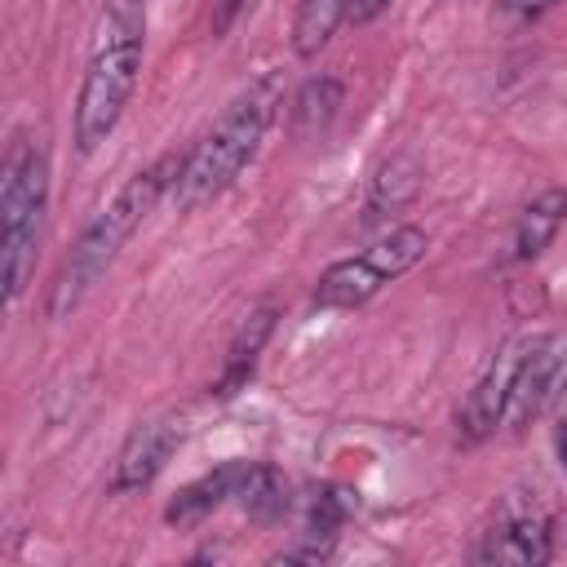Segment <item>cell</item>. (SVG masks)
<instances>
[{
  "instance_id": "1",
  "label": "cell",
  "mask_w": 567,
  "mask_h": 567,
  "mask_svg": "<svg viewBox=\"0 0 567 567\" xmlns=\"http://www.w3.org/2000/svg\"><path fill=\"white\" fill-rule=\"evenodd\" d=\"M182 159H186V151H168V155H159V159H151L146 168H137L120 190H115V199L106 204V208H97V217L80 230V239L71 244V252L62 257V266H58V275H53V284H49V301H44V315L49 319H66V315H75L84 301H89V292L102 284V275L115 266V257H120V248L137 235V226L155 213V204L173 190V182H177V173H182Z\"/></svg>"
},
{
  "instance_id": "2",
  "label": "cell",
  "mask_w": 567,
  "mask_h": 567,
  "mask_svg": "<svg viewBox=\"0 0 567 567\" xmlns=\"http://www.w3.org/2000/svg\"><path fill=\"white\" fill-rule=\"evenodd\" d=\"M279 102H284V93H279L275 75H261L239 97H230V106L213 120V128L182 159V173L173 182V199H177L182 213H195V208L213 204L217 195H226L239 182V173L261 151V137L275 124Z\"/></svg>"
},
{
  "instance_id": "3",
  "label": "cell",
  "mask_w": 567,
  "mask_h": 567,
  "mask_svg": "<svg viewBox=\"0 0 567 567\" xmlns=\"http://www.w3.org/2000/svg\"><path fill=\"white\" fill-rule=\"evenodd\" d=\"M49 213V151L18 137L0 173V284L4 301H18L35 275V252Z\"/></svg>"
},
{
  "instance_id": "4",
  "label": "cell",
  "mask_w": 567,
  "mask_h": 567,
  "mask_svg": "<svg viewBox=\"0 0 567 567\" xmlns=\"http://www.w3.org/2000/svg\"><path fill=\"white\" fill-rule=\"evenodd\" d=\"M425 252H430V235H425L421 226H412V221L390 226V230H385L377 244H368L363 252L332 261V266L315 279L310 301H315L319 310H359V306H368L385 284H394L399 275H408Z\"/></svg>"
},
{
  "instance_id": "5",
  "label": "cell",
  "mask_w": 567,
  "mask_h": 567,
  "mask_svg": "<svg viewBox=\"0 0 567 567\" xmlns=\"http://www.w3.org/2000/svg\"><path fill=\"white\" fill-rule=\"evenodd\" d=\"M142 53H146V44H133V40L93 44V58H89L80 93H75V115H71V137H75L80 155H93L124 120V111L137 93V80H142Z\"/></svg>"
},
{
  "instance_id": "6",
  "label": "cell",
  "mask_w": 567,
  "mask_h": 567,
  "mask_svg": "<svg viewBox=\"0 0 567 567\" xmlns=\"http://www.w3.org/2000/svg\"><path fill=\"white\" fill-rule=\"evenodd\" d=\"M563 390H567V332H549V337L523 341L501 425H509L514 434L536 425L563 399Z\"/></svg>"
},
{
  "instance_id": "7",
  "label": "cell",
  "mask_w": 567,
  "mask_h": 567,
  "mask_svg": "<svg viewBox=\"0 0 567 567\" xmlns=\"http://www.w3.org/2000/svg\"><path fill=\"white\" fill-rule=\"evenodd\" d=\"M554 554V518L532 505H505L496 523L474 545V563H514V567H540Z\"/></svg>"
},
{
  "instance_id": "8",
  "label": "cell",
  "mask_w": 567,
  "mask_h": 567,
  "mask_svg": "<svg viewBox=\"0 0 567 567\" xmlns=\"http://www.w3.org/2000/svg\"><path fill=\"white\" fill-rule=\"evenodd\" d=\"M177 439L182 430L168 421V416H155V421H137L128 430V439L120 443L115 461H111V474H106V496H128V492H142L159 478V470L168 465V456L177 452Z\"/></svg>"
},
{
  "instance_id": "9",
  "label": "cell",
  "mask_w": 567,
  "mask_h": 567,
  "mask_svg": "<svg viewBox=\"0 0 567 567\" xmlns=\"http://www.w3.org/2000/svg\"><path fill=\"white\" fill-rule=\"evenodd\" d=\"M518 350H523V341L501 346V354L487 363V372H483V377L474 381V390L465 394V403H461V412H456V434H461V443H483V439H492V434L501 430Z\"/></svg>"
},
{
  "instance_id": "10",
  "label": "cell",
  "mask_w": 567,
  "mask_h": 567,
  "mask_svg": "<svg viewBox=\"0 0 567 567\" xmlns=\"http://www.w3.org/2000/svg\"><path fill=\"white\" fill-rule=\"evenodd\" d=\"M275 319H279L275 306H257V310L244 315V323L235 328V337H230V346H226L221 372H217V381L208 385L213 399H235V394L248 385V377L257 372V359H261L266 341L275 337Z\"/></svg>"
},
{
  "instance_id": "11",
  "label": "cell",
  "mask_w": 567,
  "mask_h": 567,
  "mask_svg": "<svg viewBox=\"0 0 567 567\" xmlns=\"http://www.w3.org/2000/svg\"><path fill=\"white\" fill-rule=\"evenodd\" d=\"M244 465H248V461H226V465H217V470L190 478L186 487H177V496L164 505V523L177 527V532L199 527L213 509H221V505L235 496V487H239V478H244Z\"/></svg>"
},
{
  "instance_id": "12",
  "label": "cell",
  "mask_w": 567,
  "mask_h": 567,
  "mask_svg": "<svg viewBox=\"0 0 567 567\" xmlns=\"http://www.w3.org/2000/svg\"><path fill=\"white\" fill-rule=\"evenodd\" d=\"M567 221V186H545L536 199L523 204L518 221H514V235H509V261H536L554 235L563 230Z\"/></svg>"
},
{
  "instance_id": "13",
  "label": "cell",
  "mask_w": 567,
  "mask_h": 567,
  "mask_svg": "<svg viewBox=\"0 0 567 567\" xmlns=\"http://www.w3.org/2000/svg\"><path fill=\"white\" fill-rule=\"evenodd\" d=\"M346 102V84L337 75H310L292 97H288V137L292 142H315L332 128L337 111Z\"/></svg>"
},
{
  "instance_id": "14",
  "label": "cell",
  "mask_w": 567,
  "mask_h": 567,
  "mask_svg": "<svg viewBox=\"0 0 567 567\" xmlns=\"http://www.w3.org/2000/svg\"><path fill=\"white\" fill-rule=\"evenodd\" d=\"M421 190V159L399 151L390 159H381V168L372 173V186H368V204H363V217L368 221H381V217H394L403 213Z\"/></svg>"
},
{
  "instance_id": "15",
  "label": "cell",
  "mask_w": 567,
  "mask_h": 567,
  "mask_svg": "<svg viewBox=\"0 0 567 567\" xmlns=\"http://www.w3.org/2000/svg\"><path fill=\"white\" fill-rule=\"evenodd\" d=\"M235 501H239V509H244L252 523H279V518L292 509V487H288V478H284L275 465L248 461V465H244V478H239V487H235Z\"/></svg>"
},
{
  "instance_id": "16",
  "label": "cell",
  "mask_w": 567,
  "mask_h": 567,
  "mask_svg": "<svg viewBox=\"0 0 567 567\" xmlns=\"http://www.w3.org/2000/svg\"><path fill=\"white\" fill-rule=\"evenodd\" d=\"M350 18V0H297L292 13V53L297 58H315L319 49H328V40L337 35V27Z\"/></svg>"
},
{
  "instance_id": "17",
  "label": "cell",
  "mask_w": 567,
  "mask_h": 567,
  "mask_svg": "<svg viewBox=\"0 0 567 567\" xmlns=\"http://www.w3.org/2000/svg\"><path fill=\"white\" fill-rule=\"evenodd\" d=\"M346 514H350L346 492H341V487H332V483H323V487H315V492L306 496L301 536H310V540H332V545H337V532H341Z\"/></svg>"
},
{
  "instance_id": "18",
  "label": "cell",
  "mask_w": 567,
  "mask_h": 567,
  "mask_svg": "<svg viewBox=\"0 0 567 567\" xmlns=\"http://www.w3.org/2000/svg\"><path fill=\"white\" fill-rule=\"evenodd\" d=\"M146 13H151V0H102L97 44H115V40L146 44Z\"/></svg>"
},
{
  "instance_id": "19",
  "label": "cell",
  "mask_w": 567,
  "mask_h": 567,
  "mask_svg": "<svg viewBox=\"0 0 567 567\" xmlns=\"http://www.w3.org/2000/svg\"><path fill=\"white\" fill-rule=\"evenodd\" d=\"M554 4H563V0H501L505 18H514V22H536V18L549 13Z\"/></svg>"
},
{
  "instance_id": "20",
  "label": "cell",
  "mask_w": 567,
  "mask_h": 567,
  "mask_svg": "<svg viewBox=\"0 0 567 567\" xmlns=\"http://www.w3.org/2000/svg\"><path fill=\"white\" fill-rule=\"evenodd\" d=\"M244 4H248V0H213V35H226Z\"/></svg>"
},
{
  "instance_id": "21",
  "label": "cell",
  "mask_w": 567,
  "mask_h": 567,
  "mask_svg": "<svg viewBox=\"0 0 567 567\" xmlns=\"http://www.w3.org/2000/svg\"><path fill=\"white\" fill-rule=\"evenodd\" d=\"M390 9V0H350V18L354 22H372V18H381Z\"/></svg>"
},
{
  "instance_id": "22",
  "label": "cell",
  "mask_w": 567,
  "mask_h": 567,
  "mask_svg": "<svg viewBox=\"0 0 567 567\" xmlns=\"http://www.w3.org/2000/svg\"><path fill=\"white\" fill-rule=\"evenodd\" d=\"M554 447H558V461H563V470H567V416H563L558 430H554Z\"/></svg>"
}]
</instances>
